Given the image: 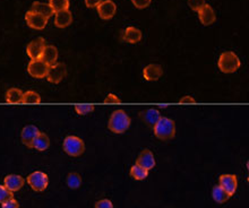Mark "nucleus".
Returning a JSON list of instances; mask_svg holds the SVG:
<instances>
[{"label": "nucleus", "instance_id": "nucleus-29", "mask_svg": "<svg viewBox=\"0 0 249 208\" xmlns=\"http://www.w3.org/2000/svg\"><path fill=\"white\" fill-rule=\"evenodd\" d=\"M74 109L79 116H86V114L92 113L95 110V106L91 105V104H77L74 106Z\"/></svg>", "mask_w": 249, "mask_h": 208}, {"label": "nucleus", "instance_id": "nucleus-11", "mask_svg": "<svg viewBox=\"0 0 249 208\" xmlns=\"http://www.w3.org/2000/svg\"><path fill=\"white\" fill-rule=\"evenodd\" d=\"M219 186L232 197L237 191L238 179L236 174H222L219 178Z\"/></svg>", "mask_w": 249, "mask_h": 208}, {"label": "nucleus", "instance_id": "nucleus-3", "mask_svg": "<svg viewBox=\"0 0 249 208\" xmlns=\"http://www.w3.org/2000/svg\"><path fill=\"white\" fill-rule=\"evenodd\" d=\"M217 66L224 74H233L240 68L241 62L239 57L234 52L226 51L221 53L219 60H217Z\"/></svg>", "mask_w": 249, "mask_h": 208}, {"label": "nucleus", "instance_id": "nucleus-1", "mask_svg": "<svg viewBox=\"0 0 249 208\" xmlns=\"http://www.w3.org/2000/svg\"><path fill=\"white\" fill-rule=\"evenodd\" d=\"M131 120L124 110H116L109 118L108 127L115 134H124L130 127Z\"/></svg>", "mask_w": 249, "mask_h": 208}, {"label": "nucleus", "instance_id": "nucleus-36", "mask_svg": "<svg viewBox=\"0 0 249 208\" xmlns=\"http://www.w3.org/2000/svg\"><path fill=\"white\" fill-rule=\"evenodd\" d=\"M101 2L102 0H85V5L88 8H96Z\"/></svg>", "mask_w": 249, "mask_h": 208}, {"label": "nucleus", "instance_id": "nucleus-10", "mask_svg": "<svg viewBox=\"0 0 249 208\" xmlns=\"http://www.w3.org/2000/svg\"><path fill=\"white\" fill-rule=\"evenodd\" d=\"M100 18L109 20L111 19L117 13V5L112 0H103L100 5L96 7Z\"/></svg>", "mask_w": 249, "mask_h": 208}, {"label": "nucleus", "instance_id": "nucleus-2", "mask_svg": "<svg viewBox=\"0 0 249 208\" xmlns=\"http://www.w3.org/2000/svg\"><path fill=\"white\" fill-rule=\"evenodd\" d=\"M154 135L160 140L167 141L176 136V123L172 119L167 117H161L158 123L153 127Z\"/></svg>", "mask_w": 249, "mask_h": 208}, {"label": "nucleus", "instance_id": "nucleus-35", "mask_svg": "<svg viewBox=\"0 0 249 208\" xmlns=\"http://www.w3.org/2000/svg\"><path fill=\"white\" fill-rule=\"evenodd\" d=\"M120 102H122V100H120L116 94H112V93H110V94H108V96L105 99V103H120Z\"/></svg>", "mask_w": 249, "mask_h": 208}, {"label": "nucleus", "instance_id": "nucleus-13", "mask_svg": "<svg viewBox=\"0 0 249 208\" xmlns=\"http://www.w3.org/2000/svg\"><path fill=\"white\" fill-rule=\"evenodd\" d=\"M24 185H25V179L18 174H8L3 179V186L12 192L18 191L23 188Z\"/></svg>", "mask_w": 249, "mask_h": 208}, {"label": "nucleus", "instance_id": "nucleus-14", "mask_svg": "<svg viewBox=\"0 0 249 208\" xmlns=\"http://www.w3.org/2000/svg\"><path fill=\"white\" fill-rule=\"evenodd\" d=\"M197 13H198V18L200 20V23H202L204 26H210L212 25L213 23H215V12H214L212 7L207 5V3H205V5H204Z\"/></svg>", "mask_w": 249, "mask_h": 208}, {"label": "nucleus", "instance_id": "nucleus-6", "mask_svg": "<svg viewBox=\"0 0 249 208\" xmlns=\"http://www.w3.org/2000/svg\"><path fill=\"white\" fill-rule=\"evenodd\" d=\"M50 66L46 64L42 59H32L27 65V72L32 76L33 78L42 79L46 78L49 71Z\"/></svg>", "mask_w": 249, "mask_h": 208}, {"label": "nucleus", "instance_id": "nucleus-30", "mask_svg": "<svg viewBox=\"0 0 249 208\" xmlns=\"http://www.w3.org/2000/svg\"><path fill=\"white\" fill-rule=\"evenodd\" d=\"M14 192L10 191L9 189H7L5 186H0V204H3L7 200L14 198Z\"/></svg>", "mask_w": 249, "mask_h": 208}, {"label": "nucleus", "instance_id": "nucleus-17", "mask_svg": "<svg viewBox=\"0 0 249 208\" xmlns=\"http://www.w3.org/2000/svg\"><path fill=\"white\" fill-rule=\"evenodd\" d=\"M56 16H54V25H56L58 29H65L71 25L72 23V14L71 10H61V12L54 13Z\"/></svg>", "mask_w": 249, "mask_h": 208}, {"label": "nucleus", "instance_id": "nucleus-33", "mask_svg": "<svg viewBox=\"0 0 249 208\" xmlns=\"http://www.w3.org/2000/svg\"><path fill=\"white\" fill-rule=\"evenodd\" d=\"M94 208H113V204L109 199H101L95 203Z\"/></svg>", "mask_w": 249, "mask_h": 208}, {"label": "nucleus", "instance_id": "nucleus-37", "mask_svg": "<svg viewBox=\"0 0 249 208\" xmlns=\"http://www.w3.org/2000/svg\"><path fill=\"white\" fill-rule=\"evenodd\" d=\"M196 102V100L194 99V98H192V96L190 95H185L184 98H181L180 100H179V103H195Z\"/></svg>", "mask_w": 249, "mask_h": 208}, {"label": "nucleus", "instance_id": "nucleus-7", "mask_svg": "<svg viewBox=\"0 0 249 208\" xmlns=\"http://www.w3.org/2000/svg\"><path fill=\"white\" fill-rule=\"evenodd\" d=\"M66 75H67L66 65L62 64V62H57L53 66H50L46 78L48 79V82L53 83V84H59L62 79L66 77Z\"/></svg>", "mask_w": 249, "mask_h": 208}, {"label": "nucleus", "instance_id": "nucleus-16", "mask_svg": "<svg viewBox=\"0 0 249 208\" xmlns=\"http://www.w3.org/2000/svg\"><path fill=\"white\" fill-rule=\"evenodd\" d=\"M136 164L142 166V168H144L145 170H147V171L154 169L155 164H157L154 154L152 153L150 150H144L140 155H138V157L136 159Z\"/></svg>", "mask_w": 249, "mask_h": 208}, {"label": "nucleus", "instance_id": "nucleus-5", "mask_svg": "<svg viewBox=\"0 0 249 208\" xmlns=\"http://www.w3.org/2000/svg\"><path fill=\"white\" fill-rule=\"evenodd\" d=\"M27 183H29L31 188L36 192H42L48 188L49 185V178L48 174L41 171H36L27 176L26 179Z\"/></svg>", "mask_w": 249, "mask_h": 208}, {"label": "nucleus", "instance_id": "nucleus-28", "mask_svg": "<svg viewBox=\"0 0 249 208\" xmlns=\"http://www.w3.org/2000/svg\"><path fill=\"white\" fill-rule=\"evenodd\" d=\"M49 5L54 13H58L69 8V0H49Z\"/></svg>", "mask_w": 249, "mask_h": 208}, {"label": "nucleus", "instance_id": "nucleus-23", "mask_svg": "<svg viewBox=\"0 0 249 208\" xmlns=\"http://www.w3.org/2000/svg\"><path fill=\"white\" fill-rule=\"evenodd\" d=\"M23 94L24 92H22V89L16 88V87L9 88L8 91L6 92V102L9 104L22 103Z\"/></svg>", "mask_w": 249, "mask_h": 208}, {"label": "nucleus", "instance_id": "nucleus-24", "mask_svg": "<svg viewBox=\"0 0 249 208\" xmlns=\"http://www.w3.org/2000/svg\"><path fill=\"white\" fill-rule=\"evenodd\" d=\"M212 197L214 202L217 204H224L231 198V196L224 190L222 187L214 186L212 189Z\"/></svg>", "mask_w": 249, "mask_h": 208}, {"label": "nucleus", "instance_id": "nucleus-9", "mask_svg": "<svg viewBox=\"0 0 249 208\" xmlns=\"http://www.w3.org/2000/svg\"><path fill=\"white\" fill-rule=\"evenodd\" d=\"M25 22L27 24V26H30L31 29L33 30H43L46 29L47 24H48V18L43 17L40 14H37L36 12H32V10H29L25 14Z\"/></svg>", "mask_w": 249, "mask_h": 208}, {"label": "nucleus", "instance_id": "nucleus-20", "mask_svg": "<svg viewBox=\"0 0 249 208\" xmlns=\"http://www.w3.org/2000/svg\"><path fill=\"white\" fill-rule=\"evenodd\" d=\"M142 36H143V34H142V31L140 29H136V27L129 26V27H127L126 30H124V40L128 43L136 44L142 40Z\"/></svg>", "mask_w": 249, "mask_h": 208}, {"label": "nucleus", "instance_id": "nucleus-19", "mask_svg": "<svg viewBox=\"0 0 249 208\" xmlns=\"http://www.w3.org/2000/svg\"><path fill=\"white\" fill-rule=\"evenodd\" d=\"M58 49L54 46H46L44 50L42 52V55H41L40 59L48 64L49 66H53L57 64L58 60Z\"/></svg>", "mask_w": 249, "mask_h": 208}, {"label": "nucleus", "instance_id": "nucleus-15", "mask_svg": "<svg viewBox=\"0 0 249 208\" xmlns=\"http://www.w3.org/2000/svg\"><path fill=\"white\" fill-rule=\"evenodd\" d=\"M163 75V68L161 65L151 64L147 65L143 70V76L147 82H157Z\"/></svg>", "mask_w": 249, "mask_h": 208}, {"label": "nucleus", "instance_id": "nucleus-25", "mask_svg": "<svg viewBox=\"0 0 249 208\" xmlns=\"http://www.w3.org/2000/svg\"><path fill=\"white\" fill-rule=\"evenodd\" d=\"M66 183H67V186L72 190L78 189L79 187L82 186V176L77 172H71L67 175Z\"/></svg>", "mask_w": 249, "mask_h": 208}, {"label": "nucleus", "instance_id": "nucleus-34", "mask_svg": "<svg viewBox=\"0 0 249 208\" xmlns=\"http://www.w3.org/2000/svg\"><path fill=\"white\" fill-rule=\"evenodd\" d=\"M1 208H19V204L15 198H12L1 204Z\"/></svg>", "mask_w": 249, "mask_h": 208}, {"label": "nucleus", "instance_id": "nucleus-12", "mask_svg": "<svg viewBox=\"0 0 249 208\" xmlns=\"http://www.w3.org/2000/svg\"><path fill=\"white\" fill-rule=\"evenodd\" d=\"M39 133V129L34 124H27V126L23 128L22 133H20L22 143L29 148H33V141Z\"/></svg>", "mask_w": 249, "mask_h": 208}, {"label": "nucleus", "instance_id": "nucleus-32", "mask_svg": "<svg viewBox=\"0 0 249 208\" xmlns=\"http://www.w3.org/2000/svg\"><path fill=\"white\" fill-rule=\"evenodd\" d=\"M130 1L137 9H145L151 5L152 0H130Z\"/></svg>", "mask_w": 249, "mask_h": 208}, {"label": "nucleus", "instance_id": "nucleus-4", "mask_svg": "<svg viewBox=\"0 0 249 208\" xmlns=\"http://www.w3.org/2000/svg\"><path fill=\"white\" fill-rule=\"evenodd\" d=\"M62 148H64L66 154L72 156V157H78L85 152V144L82 138L71 135V136L65 138Z\"/></svg>", "mask_w": 249, "mask_h": 208}, {"label": "nucleus", "instance_id": "nucleus-27", "mask_svg": "<svg viewBox=\"0 0 249 208\" xmlns=\"http://www.w3.org/2000/svg\"><path fill=\"white\" fill-rule=\"evenodd\" d=\"M22 103H25V104H39V103H41V96L39 95V93H36V92H34V91L24 92Z\"/></svg>", "mask_w": 249, "mask_h": 208}, {"label": "nucleus", "instance_id": "nucleus-18", "mask_svg": "<svg viewBox=\"0 0 249 208\" xmlns=\"http://www.w3.org/2000/svg\"><path fill=\"white\" fill-rule=\"evenodd\" d=\"M141 118L142 120L147 124V126L153 128L155 124L158 123V121L160 120L161 113L160 111L157 109H147L146 111H144V112L141 113Z\"/></svg>", "mask_w": 249, "mask_h": 208}, {"label": "nucleus", "instance_id": "nucleus-21", "mask_svg": "<svg viewBox=\"0 0 249 208\" xmlns=\"http://www.w3.org/2000/svg\"><path fill=\"white\" fill-rule=\"evenodd\" d=\"M30 10L40 14V15H42L43 17H46V18H48V19H49L50 17L54 14L53 9L51 8V6L49 5V3H44L41 1H34L32 3V7H31Z\"/></svg>", "mask_w": 249, "mask_h": 208}, {"label": "nucleus", "instance_id": "nucleus-22", "mask_svg": "<svg viewBox=\"0 0 249 208\" xmlns=\"http://www.w3.org/2000/svg\"><path fill=\"white\" fill-rule=\"evenodd\" d=\"M49 147H50V138L48 137V135H46L44 133H41L40 131V133L37 134V136L36 137V139L33 141V148L39 152H43V151H47Z\"/></svg>", "mask_w": 249, "mask_h": 208}, {"label": "nucleus", "instance_id": "nucleus-31", "mask_svg": "<svg viewBox=\"0 0 249 208\" xmlns=\"http://www.w3.org/2000/svg\"><path fill=\"white\" fill-rule=\"evenodd\" d=\"M205 0H188V6L194 12H198L202 7L205 5Z\"/></svg>", "mask_w": 249, "mask_h": 208}, {"label": "nucleus", "instance_id": "nucleus-26", "mask_svg": "<svg viewBox=\"0 0 249 208\" xmlns=\"http://www.w3.org/2000/svg\"><path fill=\"white\" fill-rule=\"evenodd\" d=\"M130 176L135 180H138V181H142V180H145L148 176V171L142 168L138 164H134L130 169Z\"/></svg>", "mask_w": 249, "mask_h": 208}, {"label": "nucleus", "instance_id": "nucleus-8", "mask_svg": "<svg viewBox=\"0 0 249 208\" xmlns=\"http://www.w3.org/2000/svg\"><path fill=\"white\" fill-rule=\"evenodd\" d=\"M46 46V40L42 36H39L31 41L26 47V53L31 58V60L32 59H40Z\"/></svg>", "mask_w": 249, "mask_h": 208}]
</instances>
